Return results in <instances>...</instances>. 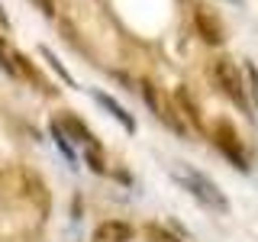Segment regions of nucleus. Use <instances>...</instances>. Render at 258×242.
Here are the masks:
<instances>
[{"label":"nucleus","mask_w":258,"mask_h":242,"mask_svg":"<svg viewBox=\"0 0 258 242\" xmlns=\"http://www.w3.org/2000/svg\"><path fill=\"white\" fill-rule=\"evenodd\" d=\"M168 171H171V177L190 194L194 200H197L200 207L213 210V213H229V200H226V194L220 191V184H216L213 177H207L204 171L184 165V161H171V165H168Z\"/></svg>","instance_id":"f257e3e1"},{"label":"nucleus","mask_w":258,"mask_h":242,"mask_svg":"<svg viewBox=\"0 0 258 242\" xmlns=\"http://www.w3.org/2000/svg\"><path fill=\"white\" fill-rule=\"evenodd\" d=\"M213 78L216 84L223 87V94L229 97L232 103H239V110H248V94H245V81L239 75V65L229 58H220L213 65Z\"/></svg>","instance_id":"f03ea898"},{"label":"nucleus","mask_w":258,"mask_h":242,"mask_svg":"<svg viewBox=\"0 0 258 242\" xmlns=\"http://www.w3.org/2000/svg\"><path fill=\"white\" fill-rule=\"evenodd\" d=\"M213 142H216V149L223 152L226 158L232 161V168H239V171H248V158H245V152H242V145H239V139L232 136V129L226 126V123H220L213 129Z\"/></svg>","instance_id":"7ed1b4c3"},{"label":"nucleus","mask_w":258,"mask_h":242,"mask_svg":"<svg viewBox=\"0 0 258 242\" xmlns=\"http://www.w3.org/2000/svg\"><path fill=\"white\" fill-rule=\"evenodd\" d=\"M91 97H94V103L100 107L103 113H110L113 119H116L119 126L126 129V133H136V119H133V113H129L119 100H113L110 94H103V91H97V87H91Z\"/></svg>","instance_id":"20e7f679"},{"label":"nucleus","mask_w":258,"mask_h":242,"mask_svg":"<svg viewBox=\"0 0 258 242\" xmlns=\"http://www.w3.org/2000/svg\"><path fill=\"white\" fill-rule=\"evenodd\" d=\"M194 23H197V32L207 45H223L226 32H223L220 16H213L210 10H194Z\"/></svg>","instance_id":"39448f33"},{"label":"nucleus","mask_w":258,"mask_h":242,"mask_svg":"<svg viewBox=\"0 0 258 242\" xmlns=\"http://www.w3.org/2000/svg\"><path fill=\"white\" fill-rule=\"evenodd\" d=\"M129 239H133V226L123 223V220L100 223L94 229V236H91V242H129Z\"/></svg>","instance_id":"423d86ee"},{"label":"nucleus","mask_w":258,"mask_h":242,"mask_svg":"<svg viewBox=\"0 0 258 242\" xmlns=\"http://www.w3.org/2000/svg\"><path fill=\"white\" fill-rule=\"evenodd\" d=\"M48 136H52L55 149L61 152V158L68 161V168H71V171H78V155H75V149H71V136L64 133V126L58 123V119H52V123H48Z\"/></svg>","instance_id":"0eeeda50"},{"label":"nucleus","mask_w":258,"mask_h":242,"mask_svg":"<svg viewBox=\"0 0 258 242\" xmlns=\"http://www.w3.org/2000/svg\"><path fill=\"white\" fill-rule=\"evenodd\" d=\"M61 126H64V133L71 136V142L84 145V152H91V149H100V142L94 139V133H91V129H87L84 123H81L78 116H64V119H61Z\"/></svg>","instance_id":"6e6552de"},{"label":"nucleus","mask_w":258,"mask_h":242,"mask_svg":"<svg viewBox=\"0 0 258 242\" xmlns=\"http://www.w3.org/2000/svg\"><path fill=\"white\" fill-rule=\"evenodd\" d=\"M39 55H42V58L48 62V68H52L55 75H58V78L64 81V84H68V87H75V78H71V71H68V68H64V65L58 62V55H55L52 48H48V45H42V48H39Z\"/></svg>","instance_id":"1a4fd4ad"},{"label":"nucleus","mask_w":258,"mask_h":242,"mask_svg":"<svg viewBox=\"0 0 258 242\" xmlns=\"http://www.w3.org/2000/svg\"><path fill=\"white\" fill-rule=\"evenodd\" d=\"M145 236H149L152 242H177L171 232H165V229H158V226H149V229H145Z\"/></svg>","instance_id":"9d476101"},{"label":"nucleus","mask_w":258,"mask_h":242,"mask_svg":"<svg viewBox=\"0 0 258 242\" xmlns=\"http://www.w3.org/2000/svg\"><path fill=\"white\" fill-rule=\"evenodd\" d=\"M245 75L252 81V94H255V103H258V68L255 65H245Z\"/></svg>","instance_id":"9b49d317"},{"label":"nucleus","mask_w":258,"mask_h":242,"mask_svg":"<svg viewBox=\"0 0 258 242\" xmlns=\"http://www.w3.org/2000/svg\"><path fill=\"white\" fill-rule=\"evenodd\" d=\"M0 68H4V71H7V75H16V65L10 62V55H7V52H4V45H0Z\"/></svg>","instance_id":"f8f14e48"},{"label":"nucleus","mask_w":258,"mask_h":242,"mask_svg":"<svg viewBox=\"0 0 258 242\" xmlns=\"http://www.w3.org/2000/svg\"><path fill=\"white\" fill-rule=\"evenodd\" d=\"M32 4H36L45 16H55V0H32Z\"/></svg>","instance_id":"ddd939ff"},{"label":"nucleus","mask_w":258,"mask_h":242,"mask_svg":"<svg viewBox=\"0 0 258 242\" xmlns=\"http://www.w3.org/2000/svg\"><path fill=\"white\" fill-rule=\"evenodd\" d=\"M226 4H245V0H226Z\"/></svg>","instance_id":"4468645a"}]
</instances>
